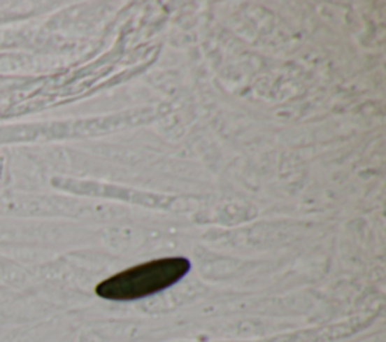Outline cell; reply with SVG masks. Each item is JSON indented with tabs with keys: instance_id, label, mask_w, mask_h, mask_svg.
Segmentation results:
<instances>
[{
	"instance_id": "obj_1",
	"label": "cell",
	"mask_w": 386,
	"mask_h": 342,
	"mask_svg": "<svg viewBox=\"0 0 386 342\" xmlns=\"http://www.w3.org/2000/svg\"><path fill=\"white\" fill-rule=\"evenodd\" d=\"M189 270L190 261L186 258L154 259L103 280L95 292L108 300H138L176 285Z\"/></svg>"
}]
</instances>
